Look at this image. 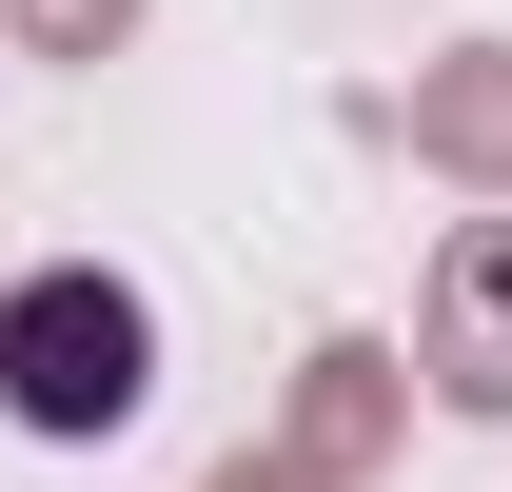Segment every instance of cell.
I'll use <instances>...</instances> for the list:
<instances>
[{
	"mask_svg": "<svg viewBox=\"0 0 512 492\" xmlns=\"http://www.w3.org/2000/svg\"><path fill=\"white\" fill-rule=\"evenodd\" d=\"M20 40L40 60H99V40H138V0H20Z\"/></svg>",
	"mask_w": 512,
	"mask_h": 492,
	"instance_id": "4",
	"label": "cell"
},
{
	"mask_svg": "<svg viewBox=\"0 0 512 492\" xmlns=\"http://www.w3.org/2000/svg\"><path fill=\"white\" fill-rule=\"evenodd\" d=\"M138 394H158V296H138V276L60 256V276L0 296V414H20V433L99 453V433H138Z\"/></svg>",
	"mask_w": 512,
	"mask_h": 492,
	"instance_id": "1",
	"label": "cell"
},
{
	"mask_svg": "<svg viewBox=\"0 0 512 492\" xmlns=\"http://www.w3.org/2000/svg\"><path fill=\"white\" fill-rule=\"evenodd\" d=\"M414 374H434L453 414H512V217H473L434 276V335H414Z\"/></svg>",
	"mask_w": 512,
	"mask_h": 492,
	"instance_id": "2",
	"label": "cell"
},
{
	"mask_svg": "<svg viewBox=\"0 0 512 492\" xmlns=\"http://www.w3.org/2000/svg\"><path fill=\"white\" fill-rule=\"evenodd\" d=\"M414 158L512 178V40H473V60H434V79H414Z\"/></svg>",
	"mask_w": 512,
	"mask_h": 492,
	"instance_id": "3",
	"label": "cell"
}]
</instances>
